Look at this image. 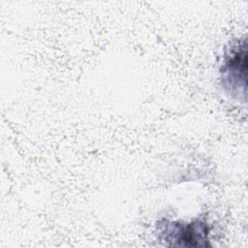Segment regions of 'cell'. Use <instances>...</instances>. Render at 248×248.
<instances>
[{"label": "cell", "mask_w": 248, "mask_h": 248, "mask_svg": "<svg viewBox=\"0 0 248 248\" xmlns=\"http://www.w3.org/2000/svg\"><path fill=\"white\" fill-rule=\"evenodd\" d=\"M159 238L169 246H208L209 228L204 221L197 219L190 223L161 220L157 223Z\"/></svg>", "instance_id": "cell-2"}, {"label": "cell", "mask_w": 248, "mask_h": 248, "mask_svg": "<svg viewBox=\"0 0 248 248\" xmlns=\"http://www.w3.org/2000/svg\"><path fill=\"white\" fill-rule=\"evenodd\" d=\"M246 41H237L228 49L220 68L222 87L234 99H246Z\"/></svg>", "instance_id": "cell-1"}]
</instances>
